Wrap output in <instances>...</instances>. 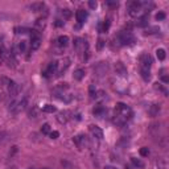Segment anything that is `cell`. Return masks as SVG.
Segmentation results:
<instances>
[{
	"instance_id": "obj_2",
	"label": "cell",
	"mask_w": 169,
	"mask_h": 169,
	"mask_svg": "<svg viewBox=\"0 0 169 169\" xmlns=\"http://www.w3.org/2000/svg\"><path fill=\"white\" fill-rule=\"evenodd\" d=\"M116 41L119 42V46H126V45H132L135 42V37L132 36V33L130 30H124V32H120L118 36H116Z\"/></svg>"
},
{
	"instance_id": "obj_45",
	"label": "cell",
	"mask_w": 169,
	"mask_h": 169,
	"mask_svg": "<svg viewBox=\"0 0 169 169\" xmlns=\"http://www.w3.org/2000/svg\"><path fill=\"white\" fill-rule=\"evenodd\" d=\"M105 169H116V168H114V167H110V165H107V167H105Z\"/></svg>"
},
{
	"instance_id": "obj_42",
	"label": "cell",
	"mask_w": 169,
	"mask_h": 169,
	"mask_svg": "<svg viewBox=\"0 0 169 169\" xmlns=\"http://www.w3.org/2000/svg\"><path fill=\"white\" fill-rule=\"evenodd\" d=\"M118 4H119L118 2H107V5L110 7H118Z\"/></svg>"
},
{
	"instance_id": "obj_36",
	"label": "cell",
	"mask_w": 169,
	"mask_h": 169,
	"mask_svg": "<svg viewBox=\"0 0 169 169\" xmlns=\"http://www.w3.org/2000/svg\"><path fill=\"white\" fill-rule=\"evenodd\" d=\"M108 28H110V21H108V20H106V21L103 23L102 32H107V30H108Z\"/></svg>"
},
{
	"instance_id": "obj_20",
	"label": "cell",
	"mask_w": 169,
	"mask_h": 169,
	"mask_svg": "<svg viewBox=\"0 0 169 169\" xmlns=\"http://www.w3.org/2000/svg\"><path fill=\"white\" fill-rule=\"evenodd\" d=\"M92 112H94L95 116H102L103 114H105V107H102V106H96Z\"/></svg>"
},
{
	"instance_id": "obj_9",
	"label": "cell",
	"mask_w": 169,
	"mask_h": 169,
	"mask_svg": "<svg viewBox=\"0 0 169 169\" xmlns=\"http://www.w3.org/2000/svg\"><path fill=\"white\" fill-rule=\"evenodd\" d=\"M89 130H90L91 135L94 136V137H96V139H99V140L103 139V131L99 128L98 126H94V124H91V126L89 127Z\"/></svg>"
},
{
	"instance_id": "obj_41",
	"label": "cell",
	"mask_w": 169,
	"mask_h": 169,
	"mask_svg": "<svg viewBox=\"0 0 169 169\" xmlns=\"http://www.w3.org/2000/svg\"><path fill=\"white\" fill-rule=\"evenodd\" d=\"M103 45H105V41H103V40H98V46H96V48H98V49H102Z\"/></svg>"
},
{
	"instance_id": "obj_16",
	"label": "cell",
	"mask_w": 169,
	"mask_h": 169,
	"mask_svg": "<svg viewBox=\"0 0 169 169\" xmlns=\"http://www.w3.org/2000/svg\"><path fill=\"white\" fill-rule=\"evenodd\" d=\"M136 27H139V28H146V27H148V16H143L141 19L137 20Z\"/></svg>"
},
{
	"instance_id": "obj_15",
	"label": "cell",
	"mask_w": 169,
	"mask_h": 169,
	"mask_svg": "<svg viewBox=\"0 0 169 169\" xmlns=\"http://www.w3.org/2000/svg\"><path fill=\"white\" fill-rule=\"evenodd\" d=\"M85 74H86V71H85V69H77V70L74 71V79H77V81H81V79H83L85 77Z\"/></svg>"
},
{
	"instance_id": "obj_23",
	"label": "cell",
	"mask_w": 169,
	"mask_h": 169,
	"mask_svg": "<svg viewBox=\"0 0 169 169\" xmlns=\"http://www.w3.org/2000/svg\"><path fill=\"white\" fill-rule=\"evenodd\" d=\"M156 56L160 61H164L165 60V50L164 49H157L156 50Z\"/></svg>"
},
{
	"instance_id": "obj_3",
	"label": "cell",
	"mask_w": 169,
	"mask_h": 169,
	"mask_svg": "<svg viewBox=\"0 0 169 169\" xmlns=\"http://www.w3.org/2000/svg\"><path fill=\"white\" fill-rule=\"evenodd\" d=\"M143 11H144L143 2H131V3H128V13L132 17L139 16Z\"/></svg>"
},
{
	"instance_id": "obj_19",
	"label": "cell",
	"mask_w": 169,
	"mask_h": 169,
	"mask_svg": "<svg viewBox=\"0 0 169 169\" xmlns=\"http://www.w3.org/2000/svg\"><path fill=\"white\" fill-rule=\"evenodd\" d=\"M42 111H44V112H48V114H53V112L57 111V108L54 107L53 105H45V106L42 107Z\"/></svg>"
},
{
	"instance_id": "obj_6",
	"label": "cell",
	"mask_w": 169,
	"mask_h": 169,
	"mask_svg": "<svg viewBox=\"0 0 169 169\" xmlns=\"http://www.w3.org/2000/svg\"><path fill=\"white\" fill-rule=\"evenodd\" d=\"M152 65V58L149 54H141L140 56V67L143 70H149Z\"/></svg>"
},
{
	"instance_id": "obj_1",
	"label": "cell",
	"mask_w": 169,
	"mask_h": 169,
	"mask_svg": "<svg viewBox=\"0 0 169 169\" xmlns=\"http://www.w3.org/2000/svg\"><path fill=\"white\" fill-rule=\"evenodd\" d=\"M27 106H28V98H21V99H15L13 102H11V105H9V112L13 114V115H16V114L24 111V110L27 108Z\"/></svg>"
},
{
	"instance_id": "obj_4",
	"label": "cell",
	"mask_w": 169,
	"mask_h": 169,
	"mask_svg": "<svg viewBox=\"0 0 169 169\" xmlns=\"http://www.w3.org/2000/svg\"><path fill=\"white\" fill-rule=\"evenodd\" d=\"M115 114H119V115H122L126 119L130 120L131 115H132V110H131L127 105H124V103H118V105H116V108H115Z\"/></svg>"
},
{
	"instance_id": "obj_31",
	"label": "cell",
	"mask_w": 169,
	"mask_h": 169,
	"mask_svg": "<svg viewBox=\"0 0 169 169\" xmlns=\"http://www.w3.org/2000/svg\"><path fill=\"white\" fill-rule=\"evenodd\" d=\"M19 50H20V53H25V50H27V44H25V41H21V42L19 44Z\"/></svg>"
},
{
	"instance_id": "obj_7",
	"label": "cell",
	"mask_w": 169,
	"mask_h": 169,
	"mask_svg": "<svg viewBox=\"0 0 169 169\" xmlns=\"http://www.w3.org/2000/svg\"><path fill=\"white\" fill-rule=\"evenodd\" d=\"M7 89H8V92H9V95H11V96H16L20 92V90H21L20 85L16 83L15 81H11V83L7 86Z\"/></svg>"
},
{
	"instance_id": "obj_29",
	"label": "cell",
	"mask_w": 169,
	"mask_h": 169,
	"mask_svg": "<svg viewBox=\"0 0 169 169\" xmlns=\"http://www.w3.org/2000/svg\"><path fill=\"white\" fill-rule=\"evenodd\" d=\"M141 77H143L144 81H149V79H151L149 70H143V69H141Z\"/></svg>"
},
{
	"instance_id": "obj_5",
	"label": "cell",
	"mask_w": 169,
	"mask_h": 169,
	"mask_svg": "<svg viewBox=\"0 0 169 169\" xmlns=\"http://www.w3.org/2000/svg\"><path fill=\"white\" fill-rule=\"evenodd\" d=\"M74 143H75V146H77L79 149H86V148L89 147V139H87V136L83 135V133H81V135H77L74 137Z\"/></svg>"
},
{
	"instance_id": "obj_27",
	"label": "cell",
	"mask_w": 169,
	"mask_h": 169,
	"mask_svg": "<svg viewBox=\"0 0 169 169\" xmlns=\"http://www.w3.org/2000/svg\"><path fill=\"white\" fill-rule=\"evenodd\" d=\"M89 94H90L91 98H96V89L94 85H90V87H89Z\"/></svg>"
},
{
	"instance_id": "obj_22",
	"label": "cell",
	"mask_w": 169,
	"mask_h": 169,
	"mask_svg": "<svg viewBox=\"0 0 169 169\" xmlns=\"http://www.w3.org/2000/svg\"><path fill=\"white\" fill-rule=\"evenodd\" d=\"M131 163L135 165V167H137V168H144V163H143V161H140L139 158H136V157L131 158Z\"/></svg>"
},
{
	"instance_id": "obj_8",
	"label": "cell",
	"mask_w": 169,
	"mask_h": 169,
	"mask_svg": "<svg viewBox=\"0 0 169 169\" xmlns=\"http://www.w3.org/2000/svg\"><path fill=\"white\" fill-rule=\"evenodd\" d=\"M58 71V62L54 61V62H50L49 66H48V69L45 71H44V77H49V75L54 74Z\"/></svg>"
},
{
	"instance_id": "obj_44",
	"label": "cell",
	"mask_w": 169,
	"mask_h": 169,
	"mask_svg": "<svg viewBox=\"0 0 169 169\" xmlns=\"http://www.w3.org/2000/svg\"><path fill=\"white\" fill-rule=\"evenodd\" d=\"M168 81H169V78L167 77V75H164V77H163V82H165V83H168Z\"/></svg>"
},
{
	"instance_id": "obj_14",
	"label": "cell",
	"mask_w": 169,
	"mask_h": 169,
	"mask_svg": "<svg viewBox=\"0 0 169 169\" xmlns=\"http://www.w3.org/2000/svg\"><path fill=\"white\" fill-rule=\"evenodd\" d=\"M112 122L116 124V126H124L127 122H128V119H126L124 116L122 115H119V114H115V116H114V119H112Z\"/></svg>"
},
{
	"instance_id": "obj_38",
	"label": "cell",
	"mask_w": 169,
	"mask_h": 169,
	"mask_svg": "<svg viewBox=\"0 0 169 169\" xmlns=\"http://www.w3.org/2000/svg\"><path fill=\"white\" fill-rule=\"evenodd\" d=\"M156 32H158V28L157 27H155V28H151L149 30H147L146 34H152V33H156Z\"/></svg>"
},
{
	"instance_id": "obj_28",
	"label": "cell",
	"mask_w": 169,
	"mask_h": 169,
	"mask_svg": "<svg viewBox=\"0 0 169 169\" xmlns=\"http://www.w3.org/2000/svg\"><path fill=\"white\" fill-rule=\"evenodd\" d=\"M61 164H62V167H64V169H75L74 165H73V164H70L69 161L62 160V161H61Z\"/></svg>"
},
{
	"instance_id": "obj_40",
	"label": "cell",
	"mask_w": 169,
	"mask_h": 169,
	"mask_svg": "<svg viewBox=\"0 0 169 169\" xmlns=\"http://www.w3.org/2000/svg\"><path fill=\"white\" fill-rule=\"evenodd\" d=\"M89 5H90V8H96V2L95 0H90V2H89Z\"/></svg>"
},
{
	"instance_id": "obj_18",
	"label": "cell",
	"mask_w": 169,
	"mask_h": 169,
	"mask_svg": "<svg viewBox=\"0 0 169 169\" xmlns=\"http://www.w3.org/2000/svg\"><path fill=\"white\" fill-rule=\"evenodd\" d=\"M158 111H160V105H152L151 106V108L148 110V112H149L151 116H156Z\"/></svg>"
},
{
	"instance_id": "obj_25",
	"label": "cell",
	"mask_w": 169,
	"mask_h": 169,
	"mask_svg": "<svg viewBox=\"0 0 169 169\" xmlns=\"http://www.w3.org/2000/svg\"><path fill=\"white\" fill-rule=\"evenodd\" d=\"M12 79L7 78V77H0V86H8L9 83H11Z\"/></svg>"
},
{
	"instance_id": "obj_10",
	"label": "cell",
	"mask_w": 169,
	"mask_h": 169,
	"mask_svg": "<svg viewBox=\"0 0 169 169\" xmlns=\"http://www.w3.org/2000/svg\"><path fill=\"white\" fill-rule=\"evenodd\" d=\"M114 69H115V73L120 75V77H126L127 75V69L122 62H116V64L114 65Z\"/></svg>"
},
{
	"instance_id": "obj_39",
	"label": "cell",
	"mask_w": 169,
	"mask_h": 169,
	"mask_svg": "<svg viewBox=\"0 0 169 169\" xmlns=\"http://www.w3.org/2000/svg\"><path fill=\"white\" fill-rule=\"evenodd\" d=\"M49 136L52 137V139H57V137L60 136V133H58L57 131H53V132H50V133H49Z\"/></svg>"
},
{
	"instance_id": "obj_24",
	"label": "cell",
	"mask_w": 169,
	"mask_h": 169,
	"mask_svg": "<svg viewBox=\"0 0 169 169\" xmlns=\"http://www.w3.org/2000/svg\"><path fill=\"white\" fill-rule=\"evenodd\" d=\"M61 15L64 19H70L71 17V11L70 9H61Z\"/></svg>"
},
{
	"instance_id": "obj_34",
	"label": "cell",
	"mask_w": 169,
	"mask_h": 169,
	"mask_svg": "<svg viewBox=\"0 0 169 169\" xmlns=\"http://www.w3.org/2000/svg\"><path fill=\"white\" fill-rule=\"evenodd\" d=\"M155 89H156V90H160V91H163V92H164L165 95L168 94V91L165 90V89H164V87H163V86H161L160 83H155Z\"/></svg>"
},
{
	"instance_id": "obj_17",
	"label": "cell",
	"mask_w": 169,
	"mask_h": 169,
	"mask_svg": "<svg viewBox=\"0 0 169 169\" xmlns=\"http://www.w3.org/2000/svg\"><path fill=\"white\" fill-rule=\"evenodd\" d=\"M57 44L60 45L61 48H65L69 44V37L67 36H60L57 39Z\"/></svg>"
},
{
	"instance_id": "obj_35",
	"label": "cell",
	"mask_w": 169,
	"mask_h": 169,
	"mask_svg": "<svg viewBox=\"0 0 169 169\" xmlns=\"http://www.w3.org/2000/svg\"><path fill=\"white\" fill-rule=\"evenodd\" d=\"M15 32H16V33H27V32H30V29L20 28V27H17V28H15Z\"/></svg>"
},
{
	"instance_id": "obj_43",
	"label": "cell",
	"mask_w": 169,
	"mask_h": 169,
	"mask_svg": "<svg viewBox=\"0 0 169 169\" xmlns=\"http://www.w3.org/2000/svg\"><path fill=\"white\" fill-rule=\"evenodd\" d=\"M56 25L57 27H61V25H64V23L61 21V20H57V23H56Z\"/></svg>"
},
{
	"instance_id": "obj_30",
	"label": "cell",
	"mask_w": 169,
	"mask_h": 169,
	"mask_svg": "<svg viewBox=\"0 0 169 169\" xmlns=\"http://www.w3.org/2000/svg\"><path fill=\"white\" fill-rule=\"evenodd\" d=\"M36 27L39 29H42L44 27H45V19H39V20H37V21H36Z\"/></svg>"
},
{
	"instance_id": "obj_12",
	"label": "cell",
	"mask_w": 169,
	"mask_h": 169,
	"mask_svg": "<svg viewBox=\"0 0 169 169\" xmlns=\"http://www.w3.org/2000/svg\"><path fill=\"white\" fill-rule=\"evenodd\" d=\"M75 19H77V21L79 24H83L85 20L87 19V12L85 9H78L77 13H75Z\"/></svg>"
},
{
	"instance_id": "obj_33",
	"label": "cell",
	"mask_w": 169,
	"mask_h": 169,
	"mask_svg": "<svg viewBox=\"0 0 169 169\" xmlns=\"http://www.w3.org/2000/svg\"><path fill=\"white\" fill-rule=\"evenodd\" d=\"M41 132L42 133H50V126L49 124H44L42 128H41Z\"/></svg>"
},
{
	"instance_id": "obj_26",
	"label": "cell",
	"mask_w": 169,
	"mask_h": 169,
	"mask_svg": "<svg viewBox=\"0 0 169 169\" xmlns=\"http://www.w3.org/2000/svg\"><path fill=\"white\" fill-rule=\"evenodd\" d=\"M157 167H158V169H168V164H167V161L161 158V160L157 161Z\"/></svg>"
},
{
	"instance_id": "obj_21",
	"label": "cell",
	"mask_w": 169,
	"mask_h": 169,
	"mask_svg": "<svg viewBox=\"0 0 169 169\" xmlns=\"http://www.w3.org/2000/svg\"><path fill=\"white\" fill-rule=\"evenodd\" d=\"M37 115H39V108H37L36 106H33L32 110H30V111L28 112V116H29L30 119H32V118L34 119V118H37Z\"/></svg>"
},
{
	"instance_id": "obj_37",
	"label": "cell",
	"mask_w": 169,
	"mask_h": 169,
	"mask_svg": "<svg viewBox=\"0 0 169 169\" xmlns=\"http://www.w3.org/2000/svg\"><path fill=\"white\" fill-rule=\"evenodd\" d=\"M165 17H167V16H165L164 12H158L157 15H156V20H164Z\"/></svg>"
},
{
	"instance_id": "obj_32",
	"label": "cell",
	"mask_w": 169,
	"mask_h": 169,
	"mask_svg": "<svg viewBox=\"0 0 169 169\" xmlns=\"http://www.w3.org/2000/svg\"><path fill=\"white\" fill-rule=\"evenodd\" d=\"M140 155L143 157H146V156H148L149 155V149H148L147 147H143V148H140Z\"/></svg>"
},
{
	"instance_id": "obj_13",
	"label": "cell",
	"mask_w": 169,
	"mask_h": 169,
	"mask_svg": "<svg viewBox=\"0 0 169 169\" xmlns=\"http://www.w3.org/2000/svg\"><path fill=\"white\" fill-rule=\"evenodd\" d=\"M69 115H71L70 111H62V112H60V114H58V116H57L58 122H60V123H66L69 119H71V116H69Z\"/></svg>"
},
{
	"instance_id": "obj_11",
	"label": "cell",
	"mask_w": 169,
	"mask_h": 169,
	"mask_svg": "<svg viewBox=\"0 0 169 169\" xmlns=\"http://www.w3.org/2000/svg\"><path fill=\"white\" fill-rule=\"evenodd\" d=\"M28 8L32 12H40V11H42V9L45 8V4H44L42 2H34V3H32V4L28 5Z\"/></svg>"
}]
</instances>
